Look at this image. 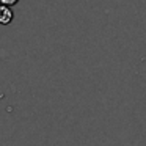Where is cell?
<instances>
[{"label": "cell", "instance_id": "1", "mask_svg": "<svg viewBox=\"0 0 146 146\" xmlns=\"http://www.w3.org/2000/svg\"><path fill=\"white\" fill-rule=\"evenodd\" d=\"M13 17H14V13L10 7L0 5V25H8V24H11Z\"/></svg>", "mask_w": 146, "mask_h": 146}, {"label": "cell", "instance_id": "2", "mask_svg": "<svg viewBox=\"0 0 146 146\" xmlns=\"http://www.w3.org/2000/svg\"><path fill=\"white\" fill-rule=\"evenodd\" d=\"M19 0H0V3L2 5H7V7H13V5H16Z\"/></svg>", "mask_w": 146, "mask_h": 146}]
</instances>
